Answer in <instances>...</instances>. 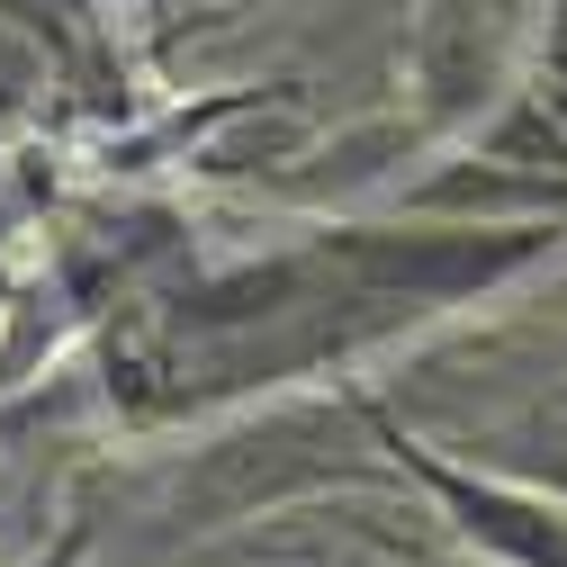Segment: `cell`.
Here are the masks:
<instances>
[{
    "instance_id": "6da1fadb",
    "label": "cell",
    "mask_w": 567,
    "mask_h": 567,
    "mask_svg": "<svg viewBox=\"0 0 567 567\" xmlns=\"http://www.w3.org/2000/svg\"><path fill=\"white\" fill-rule=\"evenodd\" d=\"M558 244L549 217H423V226H333L316 270L351 307H460L523 279Z\"/></svg>"
},
{
    "instance_id": "277c9868",
    "label": "cell",
    "mask_w": 567,
    "mask_h": 567,
    "mask_svg": "<svg viewBox=\"0 0 567 567\" xmlns=\"http://www.w3.org/2000/svg\"><path fill=\"white\" fill-rule=\"evenodd\" d=\"M405 73H414V91H423V117H442V126L477 117L495 91H505V45H495V19L477 10V0H442V10H423Z\"/></svg>"
},
{
    "instance_id": "8992f818",
    "label": "cell",
    "mask_w": 567,
    "mask_h": 567,
    "mask_svg": "<svg viewBox=\"0 0 567 567\" xmlns=\"http://www.w3.org/2000/svg\"><path fill=\"white\" fill-rule=\"evenodd\" d=\"M19 324V289H10V279H0V333H10Z\"/></svg>"
},
{
    "instance_id": "3957f363",
    "label": "cell",
    "mask_w": 567,
    "mask_h": 567,
    "mask_svg": "<svg viewBox=\"0 0 567 567\" xmlns=\"http://www.w3.org/2000/svg\"><path fill=\"white\" fill-rule=\"evenodd\" d=\"M379 423V442L396 451V477H423L442 495V514L495 558V567H567V505H549V495H532V486H495V477H468V468H451V460H433L423 442H405L388 414H370Z\"/></svg>"
},
{
    "instance_id": "52a82bcc",
    "label": "cell",
    "mask_w": 567,
    "mask_h": 567,
    "mask_svg": "<svg viewBox=\"0 0 567 567\" xmlns=\"http://www.w3.org/2000/svg\"><path fill=\"white\" fill-rule=\"evenodd\" d=\"M558 117H567V100H558Z\"/></svg>"
},
{
    "instance_id": "5b68a950",
    "label": "cell",
    "mask_w": 567,
    "mask_h": 567,
    "mask_svg": "<svg viewBox=\"0 0 567 567\" xmlns=\"http://www.w3.org/2000/svg\"><path fill=\"white\" fill-rule=\"evenodd\" d=\"M82 549H91V523H73V532H63V540H54L37 567H82Z\"/></svg>"
},
{
    "instance_id": "7a4b0ae2",
    "label": "cell",
    "mask_w": 567,
    "mask_h": 567,
    "mask_svg": "<svg viewBox=\"0 0 567 567\" xmlns=\"http://www.w3.org/2000/svg\"><path fill=\"white\" fill-rule=\"evenodd\" d=\"M370 477L379 468L361 460V442L342 433L333 405H270L172 468V523L217 532V523H252L270 505H298L316 486H370Z\"/></svg>"
}]
</instances>
